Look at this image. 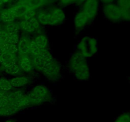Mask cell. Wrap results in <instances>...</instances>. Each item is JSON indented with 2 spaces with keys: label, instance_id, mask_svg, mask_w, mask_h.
<instances>
[{
  "label": "cell",
  "instance_id": "1",
  "mask_svg": "<svg viewBox=\"0 0 130 122\" xmlns=\"http://www.w3.org/2000/svg\"><path fill=\"white\" fill-rule=\"evenodd\" d=\"M66 13L63 8L53 5L36 11V18L41 26H57L65 22Z\"/></svg>",
  "mask_w": 130,
  "mask_h": 122
},
{
  "label": "cell",
  "instance_id": "2",
  "mask_svg": "<svg viewBox=\"0 0 130 122\" xmlns=\"http://www.w3.org/2000/svg\"><path fill=\"white\" fill-rule=\"evenodd\" d=\"M68 67L76 79L80 81H86L90 77V71L86 58L79 52L71 55L69 61Z\"/></svg>",
  "mask_w": 130,
  "mask_h": 122
},
{
  "label": "cell",
  "instance_id": "3",
  "mask_svg": "<svg viewBox=\"0 0 130 122\" xmlns=\"http://www.w3.org/2000/svg\"><path fill=\"white\" fill-rule=\"evenodd\" d=\"M30 102V105H40L50 100L51 94L47 86L38 85L34 86L27 94Z\"/></svg>",
  "mask_w": 130,
  "mask_h": 122
},
{
  "label": "cell",
  "instance_id": "4",
  "mask_svg": "<svg viewBox=\"0 0 130 122\" xmlns=\"http://www.w3.org/2000/svg\"><path fill=\"white\" fill-rule=\"evenodd\" d=\"M97 49L96 39L89 36L83 37L77 44V52L85 58L93 57L96 53Z\"/></svg>",
  "mask_w": 130,
  "mask_h": 122
},
{
  "label": "cell",
  "instance_id": "5",
  "mask_svg": "<svg viewBox=\"0 0 130 122\" xmlns=\"http://www.w3.org/2000/svg\"><path fill=\"white\" fill-rule=\"evenodd\" d=\"M41 72L48 80L57 81L61 74L60 64L53 57L44 64Z\"/></svg>",
  "mask_w": 130,
  "mask_h": 122
},
{
  "label": "cell",
  "instance_id": "6",
  "mask_svg": "<svg viewBox=\"0 0 130 122\" xmlns=\"http://www.w3.org/2000/svg\"><path fill=\"white\" fill-rule=\"evenodd\" d=\"M48 47L49 41L47 37L44 34L39 33L30 40V50L32 57L49 52Z\"/></svg>",
  "mask_w": 130,
  "mask_h": 122
},
{
  "label": "cell",
  "instance_id": "7",
  "mask_svg": "<svg viewBox=\"0 0 130 122\" xmlns=\"http://www.w3.org/2000/svg\"><path fill=\"white\" fill-rule=\"evenodd\" d=\"M102 10L104 17L109 21L113 23L122 21L121 9L116 3L104 5L102 8Z\"/></svg>",
  "mask_w": 130,
  "mask_h": 122
},
{
  "label": "cell",
  "instance_id": "8",
  "mask_svg": "<svg viewBox=\"0 0 130 122\" xmlns=\"http://www.w3.org/2000/svg\"><path fill=\"white\" fill-rule=\"evenodd\" d=\"M101 8L99 0H86L81 5V9L92 22L99 14Z\"/></svg>",
  "mask_w": 130,
  "mask_h": 122
},
{
  "label": "cell",
  "instance_id": "9",
  "mask_svg": "<svg viewBox=\"0 0 130 122\" xmlns=\"http://www.w3.org/2000/svg\"><path fill=\"white\" fill-rule=\"evenodd\" d=\"M20 30L27 34L39 33L41 29V25L38 21L36 17L18 22Z\"/></svg>",
  "mask_w": 130,
  "mask_h": 122
},
{
  "label": "cell",
  "instance_id": "10",
  "mask_svg": "<svg viewBox=\"0 0 130 122\" xmlns=\"http://www.w3.org/2000/svg\"><path fill=\"white\" fill-rule=\"evenodd\" d=\"M74 26L76 31L81 32L91 23L83 11L79 9L75 13L73 19Z\"/></svg>",
  "mask_w": 130,
  "mask_h": 122
},
{
  "label": "cell",
  "instance_id": "11",
  "mask_svg": "<svg viewBox=\"0 0 130 122\" xmlns=\"http://www.w3.org/2000/svg\"><path fill=\"white\" fill-rule=\"evenodd\" d=\"M31 39H29V37L27 36H23L20 37L19 41L17 43V53L19 56L29 55L30 53V43Z\"/></svg>",
  "mask_w": 130,
  "mask_h": 122
},
{
  "label": "cell",
  "instance_id": "12",
  "mask_svg": "<svg viewBox=\"0 0 130 122\" xmlns=\"http://www.w3.org/2000/svg\"><path fill=\"white\" fill-rule=\"evenodd\" d=\"M17 62L22 71L25 72H32L35 69L32 57H30L29 55L19 56Z\"/></svg>",
  "mask_w": 130,
  "mask_h": 122
},
{
  "label": "cell",
  "instance_id": "13",
  "mask_svg": "<svg viewBox=\"0 0 130 122\" xmlns=\"http://www.w3.org/2000/svg\"><path fill=\"white\" fill-rule=\"evenodd\" d=\"M0 20H1L3 22L5 23V24H8V23L17 21L15 15L10 5L8 7L2 9L1 10V11H0Z\"/></svg>",
  "mask_w": 130,
  "mask_h": 122
},
{
  "label": "cell",
  "instance_id": "14",
  "mask_svg": "<svg viewBox=\"0 0 130 122\" xmlns=\"http://www.w3.org/2000/svg\"><path fill=\"white\" fill-rule=\"evenodd\" d=\"M16 62H17V58L15 55L8 52H3L0 58V64L4 68Z\"/></svg>",
  "mask_w": 130,
  "mask_h": 122
},
{
  "label": "cell",
  "instance_id": "15",
  "mask_svg": "<svg viewBox=\"0 0 130 122\" xmlns=\"http://www.w3.org/2000/svg\"><path fill=\"white\" fill-rule=\"evenodd\" d=\"M13 88H21L26 86L30 82V78L25 76H17L10 80Z\"/></svg>",
  "mask_w": 130,
  "mask_h": 122
},
{
  "label": "cell",
  "instance_id": "16",
  "mask_svg": "<svg viewBox=\"0 0 130 122\" xmlns=\"http://www.w3.org/2000/svg\"><path fill=\"white\" fill-rule=\"evenodd\" d=\"M5 70L6 73L11 75H19L22 71L18 62H16V63L10 65L8 67H5Z\"/></svg>",
  "mask_w": 130,
  "mask_h": 122
},
{
  "label": "cell",
  "instance_id": "17",
  "mask_svg": "<svg viewBox=\"0 0 130 122\" xmlns=\"http://www.w3.org/2000/svg\"><path fill=\"white\" fill-rule=\"evenodd\" d=\"M12 85L10 80L5 78H0V90L3 92H8L12 89Z\"/></svg>",
  "mask_w": 130,
  "mask_h": 122
},
{
  "label": "cell",
  "instance_id": "18",
  "mask_svg": "<svg viewBox=\"0 0 130 122\" xmlns=\"http://www.w3.org/2000/svg\"><path fill=\"white\" fill-rule=\"evenodd\" d=\"M5 30H6L8 33L10 34H19L20 29H19L18 22H13L6 24Z\"/></svg>",
  "mask_w": 130,
  "mask_h": 122
},
{
  "label": "cell",
  "instance_id": "19",
  "mask_svg": "<svg viewBox=\"0 0 130 122\" xmlns=\"http://www.w3.org/2000/svg\"><path fill=\"white\" fill-rule=\"evenodd\" d=\"M17 113L11 105L0 107V116H10Z\"/></svg>",
  "mask_w": 130,
  "mask_h": 122
},
{
  "label": "cell",
  "instance_id": "20",
  "mask_svg": "<svg viewBox=\"0 0 130 122\" xmlns=\"http://www.w3.org/2000/svg\"><path fill=\"white\" fill-rule=\"evenodd\" d=\"M113 122H130V111L123 112Z\"/></svg>",
  "mask_w": 130,
  "mask_h": 122
},
{
  "label": "cell",
  "instance_id": "21",
  "mask_svg": "<svg viewBox=\"0 0 130 122\" xmlns=\"http://www.w3.org/2000/svg\"><path fill=\"white\" fill-rule=\"evenodd\" d=\"M122 21L130 22V9L121 10Z\"/></svg>",
  "mask_w": 130,
  "mask_h": 122
},
{
  "label": "cell",
  "instance_id": "22",
  "mask_svg": "<svg viewBox=\"0 0 130 122\" xmlns=\"http://www.w3.org/2000/svg\"><path fill=\"white\" fill-rule=\"evenodd\" d=\"M17 0H0V6H3L5 5H10L11 4L14 3Z\"/></svg>",
  "mask_w": 130,
  "mask_h": 122
},
{
  "label": "cell",
  "instance_id": "23",
  "mask_svg": "<svg viewBox=\"0 0 130 122\" xmlns=\"http://www.w3.org/2000/svg\"><path fill=\"white\" fill-rule=\"evenodd\" d=\"M116 0H99L100 4H101V5H102V6L109 5V4L114 3H116Z\"/></svg>",
  "mask_w": 130,
  "mask_h": 122
},
{
  "label": "cell",
  "instance_id": "24",
  "mask_svg": "<svg viewBox=\"0 0 130 122\" xmlns=\"http://www.w3.org/2000/svg\"><path fill=\"white\" fill-rule=\"evenodd\" d=\"M86 0H74V5H81Z\"/></svg>",
  "mask_w": 130,
  "mask_h": 122
},
{
  "label": "cell",
  "instance_id": "25",
  "mask_svg": "<svg viewBox=\"0 0 130 122\" xmlns=\"http://www.w3.org/2000/svg\"><path fill=\"white\" fill-rule=\"evenodd\" d=\"M5 92H2L0 90V99H1V98L4 95H5Z\"/></svg>",
  "mask_w": 130,
  "mask_h": 122
},
{
  "label": "cell",
  "instance_id": "26",
  "mask_svg": "<svg viewBox=\"0 0 130 122\" xmlns=\"http://www.w3.org/2000/svg\"><path fill=\"white\" fill-rule=\"evenodd\" d=\"M5 122H14L12 120V119H7V120H6L5 121Z\"/></svg>",
  "mask_w": 130,
  "mask_h": 122
},
{
  "label": "cell",
  "instance_id": "27",
  "mask_svg": "<svg viewBox=\"0 0 130 122\" xmlns=\"http://www.w3.org/2000/svg\"><path fill=\"white\" fill-rule=\"evenodd\" d=\"M1 30H2V27H1V25H0V32H1Z\"/></svg>",
  "mask_w": 130,
  "mask_h": 122
},
{
  "label": "cell",
  "instance_id": "28",
  "mask_svg": "<svg viewBox=\"0 0 130 122\" xmlns=\"http://www.w3.org/2000/svg\"><path fill=\"white\" fill-rule=\"evenodd\" d=\"M129 81H130V76H129Z\"/></svg>",
  "mask_w": 130,
  "mask_h": 122
}]
</instances>
